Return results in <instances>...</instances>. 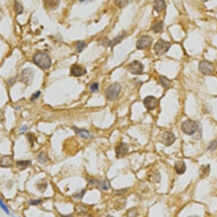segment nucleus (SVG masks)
Instances as JSON below:
<instances>
[{
  "label": "nucleus",
  "mask_w": 217,
  "mask_h": 217,
  "mask_svg": "<svg viewBox=\"0 0 217 217\" xmlns=\"http://www.w3.org/2000/svg\"><path fill=\"white\" fill-rule=\"evenodd\" d=\"M127 70L128 71L134 74H141L144 71V65L138 60H134L131 63H130L127 67Z\"/></svg>",
  "instance_id": "39448f33"
},
{
  "label": "nucleus",
  "mask_w": 217,
  "mask_h": 217,
  "mask_svg": "<svg viewBox=\"0 0 217 217\" xmlns=\"http://www.w3.org/2000/svg\"><path fill=\"white\" fill-rule=\"evenodd\" d=\"M88 208L84 206H76V210L80 213H86L88 211Z\"/></svg>",
  "instance_id": "bb28decb"
},
{
  "label": "nucleus",
  "mask_w": 217,
  "mask_h": 217,
  "mask_svg": "<svg viewBox=\"0 0 217 217\" xmlns=\"http://www.w3.org/2000/svg\"><path fill=\"white\" fill-rule=\"evenodd\" d=\"M13 166V157L12 155H4L1 160V167L9 168Z\"/></svg>",
  "instance_id": "ddd939ff"
},
{
  "label": "nucleus",
  "mask_w": 217,
  "mask_h": 217,
  "mask_svg": "<svg viewBox=\"0 0 217 217\" xmlns=\"http://www.w3.org/2000/svg\"><path fill=\"white\" fill-rule=\"evenodd\" d=\"M174 169L178 174H183L186 171V165L184 162L178 160L175 162Z\"/></svg>",
  "instance_id": "dca6fc26"
},
{
  "label": "nucleus",
  "mask_w": 217,
  "mask_h": 217,
  "mask_svg": "<svg viewBox=\"0 0 217 217\" xmlns=\"http://www.w3.org/2000/svg\"><path fill=\"white\" fill-rule=\"evenodd\" d=\"M45 7L51 10L56 9L59 5V0H43Z\"/></svg>",
  "instance_id": "2eb2a0df"
},
{
  "label": "nucleus",
  "mask_w": 217,
  "mask_h": 217,
  "mask_svg": "<svg viewBox=\"0 0 217 217\" xmlns=\"http://www.w3.org/2000/svg\"><path fill=\"white\" fill-rule=\"evenodd\" d=\"M33 62L42 69L47 70L51 66V60L49 55L44 52H38L33 56Z\"/></svg>",
  "instance_id": "f03ea898"
},
{
  "label": "nucleus",
  "mask_w": 217,
  "mask_h": 217,
  "mask_svg": "<svg viewBox=\"0 0 217 217\" xmlns=\"http://www.w3.org/2000/svg\"><path fill=\"white\" fill-rule=\"evenodd\" d=\"M14 8L16 13L18 14H21L24 11V7L22 5L17 1H15L14 2Z\"/></svg>",
  "instance_id": "b1692460"
},
{
  "label": "nucleus",
  "mask_w": 217,
  "mask_h": 217,
  "mask_svg": "<svg viewBox=\"0 0 217 217\" xmlns=\"http://www.w3.org/2000/svg\"><path fill=\"white\" fill-rule=\"evenodd\" d=\"M145 107L148 110H154L158 105V100L155 97L152 96L146 97L143 100Z\"/></svg>",
  "instance_id": "1a4fd4ad"
},
{
  "label": "nucleus",
  "mask_w": 217,
  "mask_h": 217,
  "mask_svg": "<svg viewBox=\"0 0 217 217\" xmlns=\"http://www.w3.org/2000/svg\"><path fill=\"white\" fill-rule=\"evenodd\" d=\"M37 160L38 162L41 164H44L46 163L47 160H48V157L46 155V153L43 152H41L38 156L37 157Z\"/></svg>",
  "instance_id": "4be33fe9"
},
{
  "label": "nucleus",
  "mask_w": 217,
  "mask_h": 217,
  "mask_svg": "<svg viewBox=\"0 0 217 217\" xmlns=\"http://www.w3.org/2000/svg\"><path fill=\"white\" fill-rule=\"evenodd\" d=\"M199 71L203 74L208 75L213 72L214 66L211 62L207 60L201 61L198 66Z\"/></svg>",
  "instance_id": "423d86ee"
},
{
  "label": "nucleus",
  "mask_w": 217,
  "mask_h": 217,
  "mask_svg": "<svg viewBox=\"0 0 217 217\" xmlns=\"http://www.w3.org/2000/svg\"><path fill=\"white\" fill-rule=\"evenodd\" d=\"M27 126H26V125H24V126H23L22 127H21L20 128V133L21 134H24V133L27 130Z\"/></svg>",
  "instance_id": "f704fd0d"
},
{
  "label": "nucleus",
  "mask_w": 217,
  "mask_h": 217,
  "mask_svg": "<svg viewBox=\"0 0 217 217\" xmlns=\"http://www.w3.org/2000/svg\"><path fill=\"white\" fill-rule=\"evenodd\" d=\"M33 76H34V72L32 71V70L30 68H27L24 70L22 73V80L26 84H28L31 82Z\"/></svg>",
  "instance_id": "4468645a"
},
{
  "label": "nucleus",
  "mask_w": 217,
  "mask_h": 217,
  "mask_svg": "<svg viewBox=\"0 0 217 217\" xmlns=\"http://www.w3.org/2000/svg\"><path fill=\"white\" fill-rule=\"evenodd\" d=\"M166 7L164 0H155L153 3V9L158 13L163 11Z\"/></svg>",
  "instance_id": "f3484780"
},
{
  "label": "nucleus",
  "mask_w": 217,
  "mask_h": 217,
  "mask_svg": "<svg viewBox=\"0 0 217 217\" xmlns=\"http://www.w3.org/2000/svg\"><path fill=\"white\" fill-rule=\"evenodd\" d=\"M99 88V85L97 82H93L90 87V89L92 92H96Z\"/></svg>",
  "instance_id": "c756f323"
},
{
  "label": "nucleus",
  "mask_w": 217,
  "mask_h": 217,
  "mask_svg": "<svg viewBox=\"0 0 217 217\" xmlns=\"http://www.w3.org/2000/svg\"><path fill=\"white\" fill-rule=\"evenodd\" d=\"M121 85L118 82H114L106 89L105 96L107 100L114 101L119 96L121 92Z\"/></svg>",
  "instance_id": "7ed1b4c3"
},
{
  "label": "nucleus",
  "mask_w": 217,
  "mask_h": 217,
  "mask_svg": "<svg viewBox=\"0 0 217 217\" xmlns=\"http://www.w3.org/2000/svg\"><path fill=\"white\" fill-rule=\"evenodd\" d=\"M170 47V43L164 40L159 39L154 45L153 49L158 56L165 54Z\"/></svg>",
  "instance_id": "20e7f679"
},
{
  "label": "nucleus",
  "mask_w": 217,
  "mask_h": 217,
  "mask_svg": "<svg viewBox=\"0 0 217 217\" xmlns=\"http://www.w3.org/2000/svg\"><path fill=\"white\" fill-rule=\"evenodd\" d=\"M0 206H1V208L7 214H9V209L8 208H7V206L5 205V203L3 202L2 201V199H0Z\"/></svg>",
  "instance_id": "72a5a7b5"
},
{
  "label": "nucleus",
  "mask_w": 217,
  "mask_h": 217,
  "mask_svg": "<svg viewBox=\"0 0 217 217\" xmlns=\"http://www.w3.org/2000/svg\"><path fill=\"white\" fill-rule=\"evenodd\" d=\"M126 34L124 32H123L121 34L117 36L115 38H114L112 41L110 42V46L112 47H113L116 46V45L120 43L121 41L123 39V38L125 37Z\"/></svg>",
  "instance_id": "6ab92c4d"
},
{
  "label": "nucleus",
  "mask_w": 217,
  "mask_h": 217,
  "mask_svg": "<svg viewBox=\"0 0 217 217\" xmlns=\"http://www.w3.org/2000/svg\"><path fill=\"white\" fill-rule=\"evenodd\" d=\"M176 140L175 135L173 133L168 131L163 132L159 138V141L166 146H170L172 145Z\"/></svg>",
  "instance_id": "0eeeda50"
},
{
  "label": "nucleus",
  "mask_w": 217,
  "mask_h": 217,
  "mask_svg": "<svg viewBox=\"0 0 217 217\" xmlns=\"http://www.w3.org/2000/svg\"><path fill=\"white\" fill-rule=\"evenodd\" d=\"M32 162L31 160H20L16 162L18 168L20 170H24L30 165H31Z\"/></svg>",
  "instance_id": "a211bd4d"
},
{
  "label": "nucleus",
  "mask_w": 217,
  "mask_h": 217,
  "mask_svg": "<svg viewBox=\"0 0 217 217\" xmlns=\"http://www.w3.org/2000/svg\"><path fill=\"white\" fill-rule=\"evenodd\" d=\"M27 138L28 141L30 142V143L31 144L32 146L34 145V142H35V137H34V136L32 134L28 133V134H27Z\"/></svg>",
  "instance_id": "7c9ffc66"
},
{
  "label": "nucleus",
  "mask_w": 217,
  "mask_h": 217,
  "mask_svg": "<svg viewBox=\"0 0 217 217\" xmlns=\"http://www.w3.org/2000/svg\"><path fill=\"white\" fill-rule=\"evenodd\" d=\"M73 129L77 135H78L80 137L83 139H89L93 137V135L90 132V131L86 129L79 128L74 126L73 127Z\"/></svg>",
  "instance_id": "9b49d317"
},
{
  "label": "nucleus",
  "mask_w": 217,
  "mask_h": 217,
  "mask_svg": "<svg viewBox=\"0 0 217 217\" xmlns=\"http://www.w3.org/2000/svg\"><path fill=\"white\" fill-rule=\"evenodd\" d=\"M217 148V142L216 141H212L210 144L208 145L207 150L209 151H215Z\"/></svg>",
  "instance_id": "a878e982"
},
{
  "label": "nucleus",
  "mask_w": 217,
  "mask_h": 217,
  "mask_svg": "<svg viewBox=\"0 0 217 217\" xmlns=\"http://www.w3.org/2000/svg\"><path fill=\"white\" fill-rule=\"evenodd\" d=\"M159 81L162 85L165 88H169L171 85V81L165 76H160Z\"/></svg>",
  "instance_id": "aec40b11"
},
{
  "label": "nucleus",
  "mask_w": 217,
  "mask_h": 217,
  "mask_svg": "<svg viewBox=\"0 0 217 217\" xmlns=\"http://www.w3.org/2000/svg\"><path fill=\"white\" fill-rule=\"evenodd\" d=\"M163 27V24L162 22H159L154 24L152 28L153 31L155 33L160 32L162 31Z\"/></svg>",
  "instance_id": "5701e85b"
},
{
  "label": "nucleus",
  "mask_w": 217,
  "mask_h": 217,
  "mask_svg": "<svg viewBox=\"0 0 217 217\" xmlns=\"http://www.w3.org/2000/svg\"><path fill=\"white\" fill-rule=\"evenodd\" d=\"M98 185L100 187V188L104 191L109 190L110 188V184L109 181L107 180H103L102 181H101L99 180Z\"/></svg>",
  "instance_id": "412c9836"
},
{
  "label": "nucleus",
  "mask_w": 217,
  "mask_h": 217,
  "mask_svg": "<svg viewBox=\"0 0 217 217\" xmlns=\"http://www.w3.org/2000/svg\"><path fill=\"white\" fill-rule=\"evenodd\" d=\"M80 2H83V1H84L85 0H79Z\"/></svg>",
  "instance_id": "e433bc0d"
},
{
  "label": "nucleus",
  "mask_w": 217,
  "mask_h": 217,
  "mask_svg": "<svg viewBox=\"0 0 217 217\" xmlns=\"http://www.w3.org/2000/svg\"><path fill=\"white\" fill-rule=\"evenodd\" d=\"M131 0H114L116 5L120 8H123L128 5Z\"/></svg>",
  "instance_id": "393cba45"
},
{
  "label": "nucleus",
  "mask_w": 217,
  "mask_h": 217,
  "mask_svg": "<svg viewBox=\"0 0 217 217\" xmlns=\"http://www.w3.org/2000/svg\"><path fill=\"white\" fill-rule=\"evenodd\" d=\"M86 46V44L84 42H78L76 45V49L78 52H81Z\"/></svg>",
  "instance_id": "cd10ccee"
},
{
  "label": "nucleus",
  "mask_w": 217,
  "mask_h": 217,
  "mask_svg": "<svg viewBox=\"0 0 217 217\" xmlns=\"http://www.w3.org/2000/svg\"><path fill=\"white\" fill-rule=\"evenodd\" d=\"M41 93V92L40 91H37V92L33 93L31 97V98H30V101H32V102H33L35 100H36L37 99H38L39 97V96H40Z\"/></svg>",
  "instance_id": "c85d7f7f"
},
{
  "label": "nucleus",
  "mask_w": 217,
  "mask_h": 217,
  "mask_svg": "<svg viewBox=\"0 0 217 217\" xmlns=\"http://www.w3.org/2000/svg\"><path fill=\"white\" fill-rule=\"evenodd\" d=\"M71 72L74 76L80 77L86 74L87 71L81 66L77 64H74L71 67Z\"/></svg>",
  "instance_id": "f8f14e48"
},
{
  "label": "nucleus",
  "mask_w": 217,
  "mask_h": 217,
  "mask_svg": "<svg viewBox=\"0 0 217 217\" xmlns=\"http://www.w3.org/2000/svg\"><path fill=\"white\" fill-rule=\"evenodd\" d=\"M181 130L183 132L188 135L197 134L199 139L202 137V128L200 124L192 120L184 121L181 124Z\"/></svg>",
  "instance_id": "f257e3e1"
},
{
  "label": "nucleus",
  "mask_w": 217,
  "mask_h": 217,
  "mask_svg": "<svg viewBox=\"0 0 217 217\" xmlns=\"http://www.w3.org/2000/svg\"><path fill=\"white\" fill-rule=\"evenodd\" d=\"M153 39L151 36H142L137 42V47L139 49H145L149 47L152 43Z\"/></svg>",
  "instance_id": "6e6552de"
},
{
  "label": "nucleus",
  "mask_w": 217,
  "mask_h": 217,
  "mask_svg": "<svg viewBox=\"0 0 217 217\" xmlns=\"http://www.w3.org/2000/svg\"><path fill=\"white\" fill-rule=\"evenodd\" d=\"M42 202V200L41 199H35V200H30L28 202V203L30 205H38L41 203Z\"/></svg>",
  "instance_id": "2f4dec72"
},
{
  "label": "nucleus",
  "mask_w": 217,
  "mask_h": 217,
  "mask_svg": "<svg viewBox=\"0 0 217 217\" xmlns=\"http://www.w3.org/2000/svg\"><path fill=\"white\" fill-rule=\"evenodd\" d=\"M201 1H202V2H207L208 1H209V0H201Z\"/></svg>",
  "instance_id": "c9c22d12"
},
{
  "label": "nucleus",
  "mask_w": 217,
  "mask_h": 217,
  "mask_svg": "<svg viewBox=\"0 0 217 217\" xmlns=\"http://www.w3.org/2000/svg\"><path fill=\"white\" fill-rule=\"evenodd\" d=\"M128 149V145L126 143H121L116 148V157L118 159L123 158L127 153Z\"/></svg>",
  "instance_id": "9d476101"
},
{
  "label": "nucleus",
  "mask_w": 217,
  "mask_h": 217,
  "mask_svg": "<svg viewBox=\"0 0 217 217\" xmlns=\"http://www.w3.org/2000/svg\"><path fill=\"white\" fill-rule=\"evenodd\" d=\"M85 193H86V190H82L80 193H77L76 194L73 195V197L76 199H80L84 196V195Z\"/></svg>",
  "instance_id": "473e14b6"
}]
</instances>
